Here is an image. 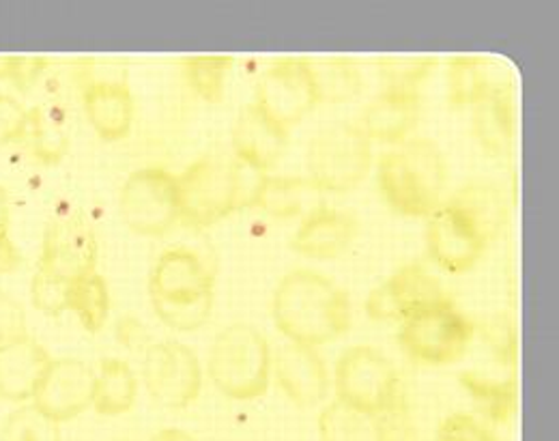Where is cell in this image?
<instances>
[{"mask_svg": "<svg viewBox=\"0 0 559 441\" xmlns=\"http://www.w3.org/2000/svg\"><path fill=\"white\" fill-rule=\"evenodd\" d=\"M272 317L288 343L319 349L349 332V294L325 274L297 267L282 276L272 299Z\"/></svg>", "mask_w": 559, "mask_h": 441, "instance_id": "1", "label": "cell"}, {"mask_svg": "<svg viewBox=\"0 0 559 441\" xmlns=\"http://www.w3.org/2000/svg\"><path fill=\"white\" fill-rule=\"evenodd\" d=\"M265 177L235 157L205 155L192 162L177 175L181 221L207 228L243 207L257 205Z\"/></svg>", "mask_w": 559, "mask_h": 441, "instance_id": "2", "label": "cell"}, {"mask_svg": "<svg viewBox=\"0 0 559 441\" xmlns=\"http://www.w3.org/2000/svg\"><path fill=\"white\" fill-rule=\"evenodd\" d=\"M448 179V159L430 139H409L379 157L381 196L405 218H428L443 203Z\"/></svg>", "mask_w": 559, "mask_h": 441, "instance_id": "3", "label": "cell"}, {"mask_svg": "<svg viewBox=\"0 0 559 441\" xmlns=\"http://www.w3.org/2000/svg\"><path fill=\"white\" fill-rule=\"evenodd\" d=\"M157 319L175 332H197L213 310V274L205 259L186 246L166 248L148 276Z\"/></svg>", "mask_w": 559, "mask_h": 441, "instance_id": "4", "label": "cell"}, {"mask_svg": "<svg viewBox=\"0 0 559 441\" xmlns=\"http://www.w3.org/2000/svg\"><path fill=\"white\" fill-rule=\"evenodd\" d=\"M272 347L250 323L224 327L210 349L207 377L213 388L233 401H257L272 381Z\"/></svg>", "mask_w": 559, "mask_h": 441, "instance_id": "5", "label": "cell"}, {"mask_svg": "<svg viewBox=\"0 0 559 441\" xmlns=\"http://www.w3.org/2000/svg\"><path fill=\"white\" fill-rule=\"evenodd\" d=\"M370 166L372 143L357 123L338 121L325 126L308 143V181L317 192H350L368 177Z\"/></svg>", "mask_w": 559, "mask_h": 441, "instance_id": "6", "label": "cell"}, {"mask_svg": "<svg viewBox=\"0 0 559 441\" xmlns=\"http://www.w3.org/2000/svg\"><path fill=\"white\" fill-rule=\"evenodd\" d=\"M476 336V323L452 299L424 308L401 323L399 343L421 367H450L463 360Z\"/></svg>", "mask_w": 559, "mask_h": 441, "instance_id": "7", "label": "cell"}, {"mask_svg": "<svg viewBox=\"0 0 559 441\" xmlns=\"http://www.w3.org/2000/svg\"><path fill=\"white\" fill-rule=\"evenodd\" d=\"M336 401L370 414H388L405 403V390L394 362L374 347H349L334 368Z\"/></svg>", "mask_w": 559, "mask_h": 441, "instance_id": "8", "label": "cell"}, {"mask_svg": "<svg viewBox=\"0 0 559 441\" xmlns=\"http://www.w3.org/2000/svg\"><path fill=\"white\" fill-rule=\"evenodd\" d=\"M119 212L126 226L140 237H162L181 221L177 175L162 166L132 172L119 194Z\"/></svg>", "mask_w": 559, "mask_h": 441, "instance_id": "9", "label": "cell"}, {"mask_svg": "<svg viewBox=\"0 0 559 441\" xmlns=\"http://www.w3.org/2000/svg\"><path fill=\"white\" fill-rule=\"evenodd\" d=\"M148 396L166 409L190 407L203 390V367L194 349L179 341L151 343L142 358Z\"/></svg>", "mask_w": 559, "mask_h": 441, "instance_id": "10", "label": "cell"}, {"mask_svg": "<svg viewBox=\"0 0 559 441\" xmlns=\"http://www.w3.org/2000/svg\"><path fill=\"white\" fill-rule=\"evenodd\" d=\"M426 221L428 254L448 274L474 270L492 243L485 228L448 199Z\"/></svg>", "mask_w": 559, "mask_h": 441, "instance_id": "11", "label": "cell"}, {"mask_svg": "<svg viewBox=\"0 0 559 441\" xmlns=\"http://www.w3.org/2000/svg\"><path fill=\"white\" fill-rule=\"evenodd\" d=\"M254 104L280 128L290 130L319 106L308 59H282L257 84Z\"/></svg>", "mask_w": 559, "mask_h": 441, "instance_id": "12", "label": "cell"}, {"mask_svg": "<svg viewBox=\"0 0 559 441\" xmlns=\"http://www.w3.org/2000/svg\"><path fill=\"white\" fill-rule=\"evenodd\" d=\"M97 235L82 214L57 216L48 222L41 243L39 270L71 283L97 272Z\"/></svg>", "mask_w": 559, "mask_h": 441, "instance_id": "13", "label": "cell"}, {"mask_svg": "<svg viewBox=\"0 0 559 441\" xmlns=\"http://www.w3.org/2000/svg\"><path fill=\"white\" fill-rule=\"evenodd\" d=\"M441 281L424 265L409 263L396 270L385 283L372 289L366 297V314L372 321H399L403 323L424 308L448 301Z\"/></svg>", "mask_w": 559, "mask_h": 441, "instance_id": "14", "label": "cell"}, {"mask_svg": "<svg viewBox=\"0 0 559 441\" xmlns=\"http://www.w3.org/2000/svg\"><path fill=\"white\" fill-rule=\"evenodd\" d=\"M93 390L95 372L86 362L78 358H52L31 401L46 418L63 425L93 405Z\"/></svg>", "mask_w": 559, "mask_h": 441, "instance_id": "15", "label": "cell"}, {"mask_svg": "<svg viewBox=\"0 0 559 441\" xmlns=\"http://www.w3.org/2000/svg\"><path fill=\"white\" fill-rule=\"evenodd\" d=\"M272 374L282 394L301 409L323 405L332 390L328 365L314 347L297 343L282 345L272 358Z\"/></svg>", "mask_w": 559, "mask_h": 441, "instance_id": "16", "label": "cell"}, {"mask_svg": "<svg viewBox=\"0 0 559 441\" xmlns=\"http://www.w3.org/2000/svg\"><path fill=\"white\" fill-rule=\"evenodd\" d=\"M82 106L102 141L119 143L132 132L136 104L126 80L91 78L82 91Z\"/></svg>", "mask_w": 559, "mask_h": 441, "instance_id": "17", "label": "cell"}, {"mask_svg": "<svg viewBox=\"0 0 559 441\" xmlns=\"http://www.w3.org/2000/svg\"><path fill=\"white\" fill-rule=\"evenodd\" d=\"M359 233L355 214L330 205L312 207L295 230L290 248L314 261H332L345 254Z\"/></svg>", "mask_w": 559, "mask_h": 441, "instance_id": "18", "label": "cell"}, {"mask_svg": "<svg viewBox=\"0 0 559 441\" xmlns=\"http://www.w3.org/2000/svg\"><path fill=\"white\" fill-rule=\"evenodd\" d=\"M288 147V130L274 123L257 104L246 106L233 126V153L243 166L267 172Z\"/></svg>", "mask_w": 559, "mask_h": 441, "instance_id": "19", "label": "cell"}, {"mask_svg": "<svg viewBox=\"0 0 559 441\" xmlns=\"http://www.w3.org/2000/svg\"><path fill=\"white\" fill-rule=\"evenodd\" d=\"M421 97L381 91L361 112L359 130L372 143L403 145L418 128Z\"/></svg>", "mask_w": 559, "mask_h": 441, "instance_id": "20", "label": "cell"}, {"mask_svg": "<svg viewBox=\"0 0 559 441\" xmlns=\"http://www.w3.org/2000/svg\"><path fill=\"white\" fill-rule=\"evenodd\" d=\"M50 362V354L33 336L0 349V398L9 403L31 401Z\"/></svg>", "mask_w": 559, "mask_h": 441, "instance_id": "21", "label": "cell"}, {"mask_svg": "<svg viewBox=\"0 0 559 441\" xmlns=\"http://www.w3.org/2000/svg\"><path fill=\"white\" fill-rule=\"evenodd\" d=\"M472 130L478 145L492 157L510 153L514 141V99L508 80H497L487 97L474 106Z\"/></svg>", "mask_w": 559, "mask_h": 441, "instance_id": "22", "label": "cell"}, {"mask_svg": "<svg viewBox=\"0 0 559 441\" xmlns=\"http://www.w3.org/2000/svg\"><path fill=\"white\" fill-rule=\"evenodd\" d=\"M22 143H26L37 162L57 166L68 155L71 145L70 121L66 110L55 104L31 108Z\"/></svg>", "mask_w": 559, "mask_h": 441, "instance_id": "23", "label": "cell"}, {"mask_svg": "<svg viewBox=\"0 0 559 441\" xmlns=\"http://www.w3.org/2000/svg\"><path fill=\"white\" fill-rule=\"evenodd\" d=\"M139 398V377L121 358H104L95 372L93 409L99 416H123L134 409Z\"/></svg>", "mask_w": 559, "mask_h": 441, "instance_id": "24", "label": "cell"}, {"mask_svg": "<svg viewBox=\"0 0 559 441\" xmlns=\"http://www.w3.org/2000/svg\"><path fill=\"white\" fill-rule=\"evenodd\" d=\"M321 441H388V416L332 401L319 414Z\"/></svg>", "mask_w": 559, "mask_h": 441, "instance_id": "25", "label": "cell"}, {"mask_svg": "<svg viewBox=\"0 0 559 441\" xmlns=\"http://www.w3.org/2000/svg\"><path fill=\"white\" fill-rule=\"evenodd\" d=\"M448 102L452 108L476 106L487 97L497 78L492 75V63L483 57H452L448 61Z\"/></svg>", "mask_w": 559, "mask_h": 441, "instance_id": "26", "label": "cell"}, {"mask_svg": "<svg viewBox=\"0 0 559 441\" xmlns=\"http://www.w3.org/2000/svg\"><path fill=\"white\" fill-rule=\"evenodd\" d=\"M448 201L478 222L489 235L490 241L499 237V233L508 222L506 196L501 188L492 181H469L463 188H459L454 194H450Z\"/></svg>", "mask_w": 559, "mask_h": 441, "instance_id": "27", "label": "cell"}, {"mask_svg": "<svg viewBox=\"0 0 559 441\" xmlns=\"http://www.w3.org/2000/svg\"><path fill=\"white\" fill-rule=\"evenodd\" d=\"M461 385L472 396L476 409L492 425H508L516 412V383L514 379H492L476 370H467L459 377Z\"/></svg>", "mask_w": 559, "mask_h": 441, "instance_id": "28", "label": "cell"}, {"mask_svg": "<svg viewBox=\"0 0 559 441\" xmlns=\"http://www.w3.org/2000/svg\"><path fill=\"white\" fill-rule=\"evenodd\" d=\"M319 104H349L364 91L359 65L347 59L308 61Z\"/></svg>", "mask_w": 559, "mask_h": 441, "instance_id": "29", "label": "cell"}, {"mask_svg": "<svg viewBox=\"0 0 559 441\" xmlns=\"http://www.w3.org/2000/svg\"><path fill=\"white\" fill-rule=\"evenodd\" d=\"M68 310L75 314L82 330L97 334L110 314V294L104 276L97 272L71 281L68 287Z\"/></svg>", "mask_w": 559, "mask_h": 441, "instance_id": "30", "label": "cell"}, {"mask_svg": "<svg viewBox=\"0 0 559 441\" xmlns=\"http://www.w3.org/2000/svg\"><path fill=\"white\" fill-rule=\"evenodd\" d=\"M235 59L228 55H197L179 63L186 84L207 104H219Z\"/></svg>", "mask_w": 559, "mask_h": 441, "instance_id": "31", "label": "cell"}, {"mask_svg": "<svg viewBox=\"0 0 559 441\" xmlns=\"http://www.w3.org/2000/svg\"><path fill=\"white\" fill-rule=\"evenodd\" d=\"M439 61L435 57H399V59H381L377 70L383 80L385 93L421 97L424 84L437 70Z\"/></svg>", "mask_w": 559, "mask_h": 441, "instance_id": "32", "label": "cell"}, {"mask_svg": "<svg viewBox=\"0 0 559 441\" xmlns=\"http://www.w3.org/2000/svg\"><path fill=\"white\" fill-rule=\"evenodd\" d=\"M317 192L308 179L290 177H265L257 199V207L265 210L276 218H293L301 214L306 194Z\"/></svg>", "mask_w": 559, "mask_h": 441, "instance_id": "33", "label": "cell"}, {"mask_svg": "<svg viewBox=\"0 0 559 441\" xmlns=\"http://www.w3.org/2000/svg\"><path fill=\"white\" fill-rule=\"evenodd\" d=\"M0 441H59V425L46 418L35 405H22L7 416Z\"/></svg>", "mask_w": 559, "mask_h": 441, "instance_id": "34", "label": "cell"}, {"mask_svg": "<svg viewBox=\"0 0 559 441\" xmlns=\"http://www.w3.org/2000/svg\"><path fill=\"white\" fill-rule=\"evenodd\" d=\"M68 287L70 283L44 270H37L31 281V301L39 312L48 317H59L68 310Z\"/></svg>", "mask_w": 559, "mask_h": 441, "instance_id": "35", "label": "cell"}, {"mask_svg": "<svg viewBox=\"0 0 559 441\" xmlns=\"http://www.w3.org/2000/svg\"><path fill=\"white\" fill-rule=\"evenodd\" d=\"M483 336L489 345L490 354L503 367H514L516 362V330L506 314H497L483 325Z\"/></svg>", "mask_w": 559, "mask_h": 441, "instance_id": "36", "label": "cell"}, {"mask_svg": "<svg viewBox=\"0 0 559 441\" xmlns=\"http://www.w3.org/2000/svg\"><path fill=\"white\" fill-rule=\"evenodd\" d=\"M435 441H497V438L485 422L459 412L441 420Z\"/></svg>", "mask_w": 559, "mask_h": 441, "instance_id": "37", "label": "cell"}, {"mask_svg": "<svg viewBox=\"0 0 559 441\" xmlns=\"http://www.w3.org/2000/svg\"><path fill=\"white\" fill-rule=\"evenodd\" d=\"M50 68V59L46 57H0V80L11 82L13 86L28 91L39 75Z\"/></svg>", "mask_w": 559, "mask_h": 441, "instance_id": "38", "label": "cell"}, {"mask_svg": "<svg viewBox=\"0 0 559 441\" xmlns=\"http://www.w3.org/2000/svg\"><path fill=\"white\" fill-rule=\"evenodd\" d=\"M28 336L26 312L22 303L4 291H0V349L11 347Z\"/></svg>", "mask_w": 559, "mask_h": 441, "instance_id": "39", "label": "cell"}, {"mask_svg": "<svg viewBox=\"0 0 559 441\" xmlns=\"http://www.w3.org/2000/svg\"><path fill=\"white\" fill-rule=\"evenodd\" d=\"M28 126V110L11 95H0V147L22 143Z\"/></svg>", "mask_w": 559, "mask_h": 441, "instance_id": "40", "label": "cell"}, {"mask_svg": "<svg viewBox=\"0 0 559 441\" xmlns=\"http://www.w3.org/2000/svg\"><path fill=\"white\" fill-rule=\"evenodd\" d=\"M117 336H119V343L123 347H128L130 351H146L148 349V334L146 330L142 327V323H139L136 319H121L119 325H117Z\"/></svg>", "mask_w": 559, "mask_h": 441, "instance_id": "41", "label": "cell"}, {"mask_svg": "<svg viewBox=\"0 0 559 441\" xmlns=\"http://www.w3.org/2000/svg\"><path fill=\"white\" fill-rule=\"evenodd\" d=\"M388 416V441H418L412 420L407 416V403H401Z\"/></svg>", "mask_w": 559, "mask_h": 441, "instance_id": "42", "label": "cell"}, {"mask_svg": "<svg viewBox=\"0 0 559 441\" xmlns=\"http://www.w3.org/2000/svg\"><path fill=\"white\" fill-rule=\"evenodd\" d=\"M22 257L17 246L11 241L9 235H0V276L11 274L17 270Z\"/></svg>", "mask_w": 559, "mask_h": 441, "instance_id": "43", "label": "cell"}, {"mask_svg": "<svg viewBox=\"0 0 559 441\" xmlns=\"http://www.w3.org/2000/svg\"><path fill=\"white\" fill-rule=\"evenodd\" d=\"M9 199L4 188H0V235H9Z\"/></svg>", "mask_w": 559, "mask_h": 441, "instance_id": "44", "label": "cell"}, {"mask_svg": "<svg viewBox=\"0 0 559 441\" xmlns=\"http://www.w3.org/2000/svg\"><path fill=\"white\" fill-rule=\"evenodd\" d=\"M151 441H197L190 433L186 431H179V429H166V431H159L155 438Z\"/></svg>", "mask_w": 559, "mask_h": 441, "instance_id": "45", "label": "cell"}, {"mask_svg": "<svg viewBox=\"0 0 559 441\" xmlns=\"http://www.w3.org/2000/svg\"><path fill=\"white\" fill-rule=\"evenodd\" d=\"M112 441H132V440H112Z\"/></svg>", "mask_w": 559, "mask_h": 441, "instance_id": "46", "label": "cell"}]
</instances>
